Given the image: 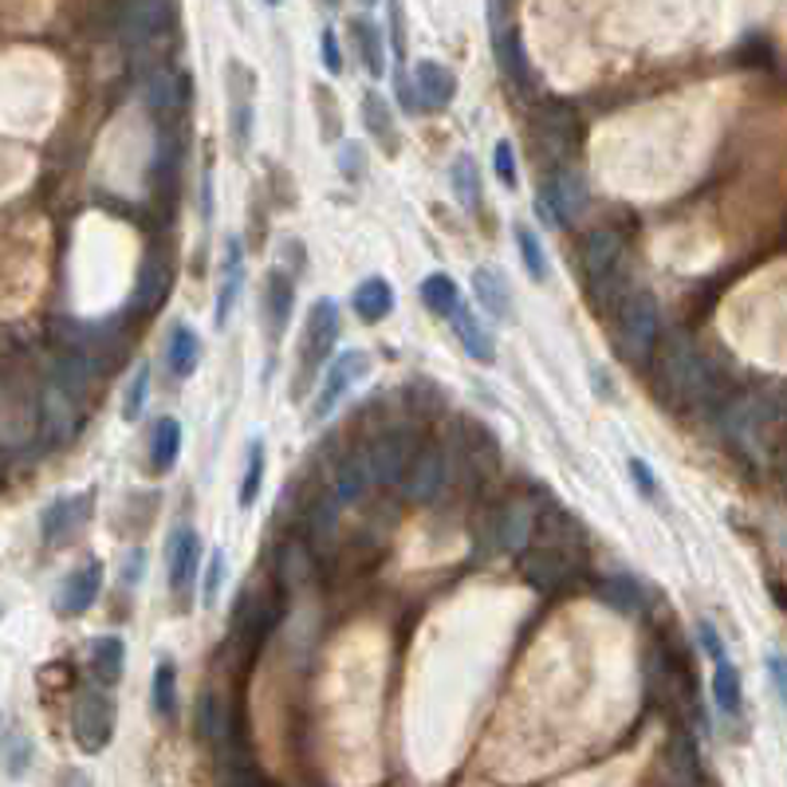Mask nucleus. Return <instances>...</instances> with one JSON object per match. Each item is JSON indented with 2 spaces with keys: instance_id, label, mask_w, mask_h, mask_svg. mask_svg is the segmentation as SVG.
I'll return each instance as SVG.
<instances>
[{
  "instance_id": "obj_47",
  "label": "nucleus",
  "mask_w": 787,
  "mask_h": 787,
  "mask_svg": "<svg viewBox=\"0 0 787 787\" xmlns=\"http://www.w3.org/2000/svg\"><path fill=\"white\" fill-rule=\"evenodd\" d=\"M146 390H150V366H138V371L130 374L127 393H122V418H127V422L142 418V410H146Z\"/></svg>"
},
{
  "instance_id": "obj_30",
  "label": "nucleus",
  "mask_w": 787,
  "mask_h": 787,
  "mask_svg": "<svg viewBox=\"0 0 787 787\" xmlns=\"http://www.w3.org/2000/svg\"><path fill=\"white\" fill-rule=\"evenodd\" d=\"M599 599L607 602V607L619 610V614H630V619L646 614V607H649L646 587H642L634 575H607V579L599 583Z\"/></svg>"
},
{
  "instance_id": "obj_2",
  "label": "nucleus",
  "mask_w": 787,
  "mask_h": 787,
  "mask_svg": "<svg viewBox=\"0 0 787 787\" xmlns=\"http://www.w3.org/2000/svg\"><path fill=\"white\" fill-rule=\"evenodd\" d=\"M622 256H626V240L614 228H595L583 240V272L590 280L595 304L607 307V312H619L622 299L634 292L622 275Z\"/></svg>"
},
{
  "instance_id": "obj_5",
  "label": "nucleus",
  "mask_w": 787,
  "mask_h": 787,
  "mask_svg": "<svg viewBox=\"0 0 787 787\" xmlns=\"http://www.w3.org/2000/svg\"><path fill=\"white\" fill-rule=\"evenodd\" d=\"M512 16H516V12H512L508 4H489V36H492V51H496V63H501L504 79H508L512 87L520 91V95H531V87H536V79H531L528 56H524L520 32H516Z\"/></svg>"
},
{
  "instance_id": "obj_25",
  "label": "nucleus",
  "mask_w": 787,
  "mask_h": 787,
  "mask_svg": "<svg viewBox=\"0 0 787 787\" xmlns=\"http://www.w3.org/2000/svg\"><path fill=\"white\" fill-rule=\"evenodd\" d=\"M371 469H366V453L363 449H354V453H346L343 461L334 465V477H331V501L343 508V504H351V501H359L366 489H371Z\"/></svg>"
},
{
  "instance_id": "obj_54",
  "label": "nucleus",
  "mask_w": 787,
  "mask_h": 787,
  "mask_svg": "<svg viewBox=\"0 0 787 787\" xmlns=\"http://www.w3.org/2000/svg\"><path fill=\"white\" fill-rule=\"evenodd\" d=\"M630 481L638 484L642 496H654V492H658V481H654V472H649V465L642 461V457H634V461H630Z\"/></svg>"
},
{
  "instance_id": "obj_38",
  "label": "nucleus",
  "mask_w": 787,
  "mask_h": 787,
  "mask_svg": "<svg viewBox=\"0 0 787 787\" xmlns=\"http://www.w3.org/2000/svg\"><path fill=\"white\" fill-rule=\"evenodd\" d=\"M422 304L449 319L457 312V304H461V287H457V280L449 272H430L422 280Z\"/></svg>"
},
{
  "instance_id": "obj_39",
  "label": "nucleus",
  "mask_w": 787,
  "mask_h": 787,
  "mask_svg": "<svg viewBox=\"0 0 787 787\" xmlns=\"http://www.w3.org/2000/svg\"><path fill=\"white\" fill-rule=\"evenodd\" d=\"M197 732H201V740H209V744H216V748L228 744V717H225V708L216 705L213 689H205V693L197 697Z\"/></svg>"
},
{
  "instance_id": "obj_59",
  "label": "nucleus",
  "mask_w": 787,
  "mask_h": 787,
  "mask_svg": "<svg viewBox=\"0 0 787 787\" xmlns=\"http://www.w3.org/2000/svg\"><path fill=\"white\" fill-rule=\"evenodd\" d=\"M9 717H4V713H0V752H4V740H9Z\"/></svg>"
},
{
  "instance_id": "obj_6",
  "label": "nucleus",
  "mask_w": 787,
  "mask_h": 787,
  "mask_svg": "<svg viewBox=\"0 0 787 787\" xmlns=\"http://www.w3.org/2000/svg\"><path fill=\"white\" fill-rule=\"evenodd\" d=\"M366 469H371V481L378 484H402L406 469L418 457V433L410 425H393V430L378 433L371 445H366Z\"/></svg>"
},
{
  "instance_id": "obj_34",
  "label": "nucleus",
  "mask_w": 787,
  "mask_h": 787,
  "mask_svg": "<svg viewBox=\"0 0 787 787\" xmlns=\"http://www.w3.org/2000/svg\"><path fill=\"white\" fill-rule=\"evenodd\" d=\"M177 453H181V422L177 418H157L154 437H150V469L169 472L177 465Z\"/></svg>"
},
{
  "instance_id": "obj_40",
  "label": "nucleus",
  "mask_w": 787,
  "mask_h": 787,
  "mask_svg": "<svg viewBox=\"0 0 787 787\" xmlns=\"http://www.w3.org/2000/svg\"><path fill=\"white\" fill-rule=\"evenodd\" d=\"M275 567H280V579H284L287 590H295L299 583L312 575V548L304 540H287L280 543V555H275Z\"/></svg>"
},
{
  "instance_id": "obj_50",
  "label": "nucleus",
  "mask_w": 787,
  "mask_h": 787,
  "mask_svg": "<svg viewBox=\"0 0 787 787\" xmlns=\"http://www.w3.org/2000/svg\"><path fill=\"white\" fill-rule=\"evenodd\" d=\"M221 579H225V551L216 548L209 551V567H205V607H216V599H221Z\"/></svg>"
},
{
  "instance_id": "obj_12",
  "label": "nucleus",
  "mask_w": 787,
  "mask_h": 787,
  "mask_svg": "<svg viewBox=\"0 0 787 787\" xmlns=\"http://www.w3.org/2000/svg\"><path fill=\"white\" fill-rule=\"evenodd\" d=\"M98 590H103V563L98 560H83L75 571H68V579L59 583L56 590V610L63 619H79L95 607Z\"/></svg>"
},
{
  "instance_id": "obj_45",
  "label": "nucleus",
  "mask_w": 787,
  "mask_h": 787,
  "mask_svg": "<svg viewBox=\"0 0 787 787\" xmlns=\"http://www.w3.org/2000/svg\"><path fill=\"white\" fill-rule=\"evenodd\" d=\"M44 413H48V425H51V433H56V437H63V433L75 430V402H71L63 390H56V386H48Z\"/></svg>"
},
{
  "instance_id": "obj_7",
  "label": "nucleus",
  "mask_w": 787,
  "mask_h": 787,
  "mask_svg": "<svg viewBox=\"0 0 787 787\" xmlns=\"http://www.w3.org/2000/svg\"><path fill=\"white\" fill-rule=\"evenodd\" d=\"M371 374V354L363 346H351V351L334 354L331 366L324 371V383H319V393H315V410L312 418H327V413L339 406V398L351 393V386H359Z\"/></svg>"
},
{
  "instance_id": "obj_10",
  "label": "nucleus",
  "mask_w": 787,
  "mask_h": 787,
  "mask_svg": "<svg viewBox=\"0 0 787 787\" xmlns=\"http://www.w3.org/2000/svg\"><path fill=\"white\" fill-rule=\"evenodd\" d=\"M413 107L418 115H433V110H445L457 98V71L437 63V59H418L413 63Z\"/></svg>"
},
{
  "instance_id": "obj_46",
  "label": "nucleus",
  "mask_w": 787,
  "mask_h": 787,
  "mask_svg": "<svg viewBox=\"0 0 787 787\" xmlns=\"http://www.w3.org/2000/svg\"><path fill=\"white\" fill-rule=\"evenodd\" d=\"M0 764H4V776L20 779L24 772H28L32 764V740L20 737V732H9V740H4V752H0Z\"/></svg>"
},
{
  "instance_id": "obj_48",
  "label": "nucleus",
  "mask_w": 787,
  "mask_h": 787,
  "mask_svg": "<svg viewBox=\"0 0 787 787\" xmlns=\"http://www.w3.org/2000/svg\"><path fill=\"white\" fill-rule=\"evenodd\" d=\"M492 169H496V177H501V181H504L508 189L520 186V169H516V150H512L508 138H501V142H496V150H492Z\"/></svg>"
},
{
  "instance_id": "obj_23",
  "label": "nucleus",
  "mask_w": 787,
  "mask_h": 787,
  "mask_svg": "<svg viewBox=\"0 0 787 787\" xmlns=\"http://www.w3.org/2000/svg\"><path fill=\"white\" fill-rule=\"evenodd\" d=\"M472 295H477V304H481V312H489L492 319H512V287L508 280H504L501 268L492 265H481L477 272H472Z\"/></svg>"
},
{
  "instance_id": "obj_43",
  "label": "nucleus",
  "mask_w": 787,
  "mask_h": 787,
  "mask_svg": "<svg viewBox=\"0 0 787 787\" xmlns=\"http://www.w3.org/2000/svg\"><path fill=\"white\" fill-rule=\"evenodd\" d=\"M516 245H520V260H524V268H528L531 280H548L551 265H548V252H543L540 233L528 225H516Z\"/></svg>"
},
{
  "instance_id": "obj_49",
  "label": "nucleus",
  "mask_w": 787,
  "mask_h": 787,
  "mask_svg": "<svg viewBox=\"0 0 787 787\" xmlns=\"http://www.w3.org/2000/svg\"><path fill=\"white\" fill-rule=\"evenodd\" d=\"M334 162H339V174L351 177V181H359V177L366 174V146L363 142H343Z\"/></svg>"
},
{
  "instance_id": "obj_51",
  "label": "nucleus",
  "mask_w": 787,
  "mask_h": 787,
  "mask_svg": "<svg viewBox=\"0 0 787 787\" xmlns=\"http://www.w3.org/2000/svg\"><path fill=\"white\" fill-rule=\"evenodd\" d=\"M225 787H265L260 784V776H256V767L248 764L240 752H228V776H225Z\"/></svg>"
},
{
  "instance_id": "obj_15",
  "label": "nucleus",
  "mask_w": 787,
  "mask_h": 787,
  "mask_svg": "<svg viewBox=\"0 0 787 787\" xmlns=\"http://www.w3.org/2000/svg\"><path fill=\"white\" fill-rule=\"evenodd\" d=\"M186 98H189V83L186 75H177V71L154 68L142 79V103H146L157 118H174L177 110L186 107Z\"/></svg>"
},
{
  "instance_id": "obj_44",
  "label": "nucleus",
  "mask_w": 787,
  "mask_h": 787,
  "mask_svg": "<svg viewBox=\"0 0 787 787\" xmlns=\"http://www.w3.org/2000/svg\"><path fill=\"white\" fill-rule=\"evenodd\" d=\"M260 484H265V442L256 437L248 445V457H245V481H240V508H252L256 496H260Z\"/></svg>"
},
{
  "instance_id": "obj_19",
  "label": "nucleus",
  "mask_w": 787,
  "mask_h": 787,
  "mask_svg": "<svg viewBox=\"0 0 787 787\" xmlns=\"http://www.w3.org/2000/svg\"><path fill=\"white\" fill-rule=\"evenodd\" d=\"M240 287H245V248H240V236H228L225 260H221V287H216V327L228 324Z\"/></svg>"
},
{
  "instance_id": "obj_55",
  "label": "nucleus",
  "mask_w": 787,
  "mask_h": 787,
  "mask_svg": "<svg viewBox=\"0 0 787 787\" xmlns=\"http://www.w3.org/2000/svg\"><path fill=\"white\" fill-rule=\"evenodd\" d=\"M319 44H324V63H327V71H331V75H339V71H343V56H339L334 32H331V28L319 32Z\"/></svg>"
},
{
  "instance_id": "obj_4",
  "label": "nucleus",
  "mask_w": 787,
  "mask_h": 787,
  "mask_svg": "<svg viewBox=\"0 0 787 787\" xmlns=\"http://www.w3.org/2000/svg\"><path fill=\"white\" fill-rule=\"evenodd\" d=\"M658 299L649 292H630L619 307V339L622 351L634 366H649L654 346H658Z\"/></svg>"
},
{
  "instance_id": "obj_24",
  "label": "nucleus",
  "mask_w": 787,
  "mask_h": 787,
  "mask_svg": "<svg viewBox=\"0 0 787 787\" xmlns=\"http://www.w3.org/2000/svg\"><path fill=\"white\" fill-rule=\"evenodd\" d=\"M292 304H295V284H292V272L284 268H272L265 280V315H268V334L280 339L292 319Z\"/></svg>"
},
{
  "instance_id": "obj_37",
  "label": "nucleus",
  "mask_w": 787,
  "mask_h": 787,
  "mask_svg": "<svg viewBox=\"0 0 787 787\" xmlns=\"http://www.w3.org/2000/svg\"><path fill=\"white\" fill-rule=\"evenodd\" d=\"M363 122L386 150H398V130H393V110L383 98V91H366L363 98Z\"/></svg>"
},
{
  "instance_id": "obj_42",
  "label": "nucleus",
  "mask_w": 787,
  "mask_h": 787,
  "mask_svg": "<svg viewBox=\"0 0 787 787\" xmlns=\"http://www.w3.org/2000/svg\"><path fill=\"white\" fill-rule=\"evenodd\" d=\"M669 772H673L678 787H697V744H693V737H673V744H669Z\"/></svg>"
},
{
  "instance_id": "obj_13",
  "label": "nucleus",
  "mask_w": 787,
  "mask_h": 787,
  "mask_svg": "<svg viewBox=\"0 0 787 787\" xmlns=\"http://www.w3.org/2000/svg\"><path fill=\"white\" fill-rule=\"evenodd\" d=\"M334 339H339V304L334 299H319L304 324V374H312L315 363H324L327 354H331Z\"/></svg>"
},
{
  "instance_id": "obj_29",
  "label": "nucleus",
  "mask_w": 787,
  "mask_h": 787,
  "mask_svg": "<svg viewBox=\"0 0 787 787\" xmlns=\"http://www.w3.org/2000/svg\"><path fill=\"white\" fill-rule=\"evenodd\" d=\"M492 520H496V551L520 555V551L528 548L531 531H536V516H531L524 504H508V508L496 512Z\"/></svg>"
},
{
  "instance_id": "obj_56",
  "label": "nucleus",
  "mask_w": 787,
  "mask_h": 787,
  "mask_svg": "<svg viewBox=\"0 0 787 787\" xmlns=\"http://www.w3.org/2000/svg\"><path fill=\"white\" fill-rule=\"evenodd\" d=\"M142 571H146V551L134 548L127 555V563H122V583H127V587H134V583L142 579Z\"/></svg>"
},
{
  "instance_id": "obj_57",
  "label": "nucleus",
  "mask_w": 787,
  "mask_h": 787,
  "mask_svg": "<svg viewBox=\"0 0 787 787\" xmlns=\"http://www.w3.org/2000/svg\"><path fill=\"white\" fill-rule=\"evenodd\" d=\"M767 673H772V685H776V697L784 701V697H787V678H784V658H779V654H772V658H767Z\"/></svg>"
},
{
  "instance_id": "obj_17",
  "label": "nucleus",
  "mask_w": 787,
  "mask_h": 787,
  "mask_svg": "<svg viewBox=\"0 0 787 787\" xmlns=\"http://www.w3.org/2000/svg\"><path fill=\"white\" fill-rule=\"evenodd\" d=\"M567 579H571V555H563V551L540 548L524 555V583H528L531 590L555 595Z\"/></svg>"
},
{
  "instance_id": "obj_33",
  "label": "nucleus",
  "mask_w": 787,
  "mask_h": 787,
  "mask_svg": "<svg viewBox=\"0 0 787 787\" xmlns=\"http://www.w3.org/2000/svg\"><path fill=\"white\" fill-rule=\"evenodd\" d=\"M122 666H127V646L122 638L107 634V638H98L91 646V673H95V685L110 689L118 678H122Z\"/></svg>"
},
{
  "instance_id": "obj_36",
  "label": "nucleus",
  "mask_w": 787,
  "mask_h": 787,
  "mask_svg": "<svg viewBox=\"0 0 787 787\" xmlns=\"http://www.w3.org/2000/svg\"><path fill=\"white\" fill-rule=\"evenodd\" d=\"M150 701H154L157 717H174L177 713V666L169 654H162L154 666V678H150Z\"/></svg>"
},
{
  "instance_id": "obj_1",
  "label": "nucleus",
  "mask_w": 787,
  "mask_h": 787,
  "mask_svg": "<svg viewBox=\"0 0 787 787\" xmlns=\"http://www.w3.org/2000/svg\"><path fill=\"white\" fill-rule=\"evenodd\" d=\"M666 393L678 406H701V410H717L720 406V374L705 363V354L689 334H673L666 343Z\"/></svg>"
},
{
  "instance_id": "obj_35",
  "label": "nucleus",
  "mask_w": 787,
  "mask_h": 787,
  "mask_svg": "<svg viewBox=\"0 0 787 787\" xmlns=\"http://www.w3.org/2000/svg\"><path fill=\"white\" fill-rule=\"evenodd\" d=\"M713 701H717V708L725 713V717L737 720L740 708H744V689H740V669L732 666V661H717L713 666Z\"/></svg>"
},
{
  "instance_id": "obj_8",
  "label": "nucleus",
  "mask_w": 787,
  "mask_h": 787,
  "mask_svg": "<svg viewBox=\"0 0 787 787\" xmlns=\"http://www.w3.org/2000/svg\"><path fill=\"white\" fill-rule=\"evenodd\" d=\"M95 516V496L91 492H75V496H59L39 516V536L48 548H68L79 531L87 528Z\"/></svg>"
},
{
  "instance_id": "obj_9",
  "label": "nucleus",
  "mask_w": 787,
  "mask_h": 787,
  "mask_svg": "<svg viewBox=\"0 0 787 787\" xmlns=\"http://www.w3.org/2000/svg\"><path fill=\"white\" fill-rule=\"evenodd\" d=\"M275 619H280V614H275L272 595L260 587H245L233 607V619H228V634H233V642H245V646L252 649L268 638V630L275 626Z\"/></svg>"
},
{
  "instance_id": "obj_31",
  "label": "nucleus",
  "mask_w": 787,
  "mask_h": 787,
  "mask_svg": "<svg viewBox=\"0 0 787 787\" xmlns=\"http://www.w3.org/2000/svg\"><path fill=\"white\" fill-rule=\"evenodd\" d=\"M351 36H354V48H359V56H363V68L371 79H383L386 75V39H383V28L374 24L371 16H359L351 24Z\"/></svg>"
},
{
  "instance_id": "obj_20",
  "label": "nucleus",
  "mask_w": 787,
  "mask_h": 787,
  "mask_svg": "<svg viewBox=\"0 0 787 787\" xmlns=\"http://www.w3.org/2000/svg\"><path fill=\"white\" fill-rule=\"evenodd\" d=\"M197 555H201V540H197V528L181 524L174 528L166 543V563H169V587L174 590H186L197 575Z\"/></svg>"
},
{
  "instance_id": "obj_3",
  "label": "nucleus",
  "mask_w": 787,
  "mask_h": 787,
  "mask_svg": "<svg viewBox=\"0 0 787 787\" xmlns=\"http://www.w3.org/2000/svg\"><path fill=\"white\" fill-rule=\"evenodd\" d=\"M115 720H118V708H115V697H110V689L87 685L75 697V705H71V737H75V744L83 748L87 756H98V752L110 744V737H115Z\"/></svg>"
},
{
  "instance_id": "obj_27",
  "label": "nucleus",
  "mask_w": 787,
  "mask_h": 787,
  "mask_svg": "<svg viewBox=\"0 0 787 787\" xmlns=\"http://www.w3.org/2000/svg\"><path fill=\"white\" fill-rule=\"evenodd\" d=\"M162 363H166V371L174 374L177 383H186L189 374L197 371V363H201V339H197L193 327L177 324L174 331H169L166 351H162Z\"/></svg>"
},
{
  "instance_id": "obj_32",
  "label": "nucleus",
  "mask_w": 787,
  "mask_h": 787,
  "mask_svg": "<svg viewBox=\"0 0 787 787\" xmlns=\"http://www.w3.org/2000/svg\"><path fill=\"white\" fill-rule=\"evenodd\" d=\"M449 186H453V197H457V205L465 209V213H477L481 209V169H477V157L472 154H457L449 166Z\"/></svg>"
},
{
  "instance_id": "obj_26",
  "label": "nucleus",
  "mask_w": 787,
  "mask_h": 787,
  "mask_svg": "<svg viewBox=\"0 0 787 787\" xmlns=\"http://www.w3.org/2000/svg\"><path fill=\"white\" fill-rule=\"evenodd\" d=\"M393 304H398V295H393V287H390L386 275H366L363 284L354 287V295H351V307L363 324H378V319H386V315L393 312Z\"/></svg>"
},
{
  "instance_id": "obj_21",
  "label": "nucleus",
  "mask_w": 787,
  "mask_h": 787,
  "mask_svg": "<svg viewBox=\"0 0 787 787\" xmlns=\"http://www.w3.org/2000/svg\"><path fill=\"white\" fill-rule=\"evenodd\" d=\"M449 324L469 359H477V363H492V359H496V339H492V331L484 327L481 315H477V307L457 304V312L449 315Z\"/></svg>"
},
{
  "instance_id": "obj_60",
  "label": "nucleus",
  "mask_w": 787,
  "mask_h": 787,
  "mask_svg": "<svg viewBox=\"0 0 787 787\" xmlns=\"http://www.w3.org/2000/svg\"><path fill=\"white\" fill-rule=\"evenodd\" d=\"M0 614H4V607H0Z\"/></svg>"
},
{
  "instance_id": "obj_16",
  "label": "nucleus",
  "mask_w": 787,
  "mask_h": 787,
  "mask_svg": "<svg viewBox=\"0 0 787 787\" xmlns=\"http://www.w3.org/2000/svg\"><path fill=\"white\" fill-rule=\"evenodd\" d=\"M166 292H169V268H166V260L157 252H146V260L138 265V280H134V292H130V304H127V312H134V315H146V312H154L162 299H166Z\"/></svg>"
},
{
  "instance_id": "obj_52",
  "label": "nucleus",
  "mask_w": 787,
  "mask_h": 787,
  "mask_svg": "<svg viewBox=\"0 0 787 787\" xmlns=\"http://www.w3.org/2000/svg\"><path fill=\"white\" fill-rule=\"evenodd\" d=\"M697 642H701V649H705V658H713V666L728 658L725 642H720V634H717V626H713V622H705V619L697 622Z\"/></svg>"
},
{
  "instance_id": "obj_58",
  "label": "nucleus",
  "mask_w": 787,
  "mask_h": 787,
  "mask_svg": "<svg viewBox=\"0 0 787 787\" xmlns=\"http://www.w3.org/2000/svg\"><path fill=\"white\" fill-rule=\"evenodd\" d=\"M63 787H91V776L79 772V767H71V772H63Z\"/></svg>"
},
{
  "instance_id": "obj_22",
  "label": "nucleus",
  "mask_w": 787,
  "mask_h": 787,
  "mask_svg": "<svg viewBox=\"0 0 787 787\" xmlns=\"http://www.w3.org/2000/svg\"><path fill=\"white\" fill-rule=\"evenodd\" d=\"M248 87H256V79L240 63H228V103H233L228 122H233V142L240 150L248 146V130H252V91Z\"/></svg>"
},
{
  "instance_id": "obj_11",
  "label": "nucleus",
  "mask_w": 787,
  "mask_h": 787,
  "mask_svg": "<svg viewBox=\"0 0 787 787\" xmlns=\"http://www.w3.org/2000/svg\"><path fill=\"white\" fill-rule=\"evenodd\" d=\"M453 481V457L445 449H422L418 457H413V465L406 469L402 477V489L410 501H437L445 489H449Z\"/></svg>"
},
{
  "instance_id": "obj_28",
  "label": "nucleus",
  "mask_w": 787,
  "mask_h": 787,
  "mask_svg": "<svg viewBox=\"0 0 787 787\" xmlns=\"http://www.w3.org/2000/svg\"><path fill=\"white\" fill-rule=\"evenodd\" d=\"M540 134L548 146L571 150V142L579 138V115H575V107L563 103V98H548L540 115Z\"/></svg>"
},
{
  "instance_id": "obj_18",
  "label": "nucleus",
  "mask_w": 787,
  "mask_h": 787,
  "mask_svg": "<svg viewBox=\"0 0 787 787\" xmlns=\"http://www.w3.org/2000/svg\"><path fill=\"white\" fill-rule=\"evenodd\" d=\"M169 12L174 9H166V4H122V9H115V32L127 39L130 48H142L146 39L157 36Z\"/></svg>"
},
{
  "instance_id": "obj_14",
  "label": "nucleus",
  "mask_w": 787,
  "mask_h": 787,
  "mask_svg": "<svg viewBox=\"0 0 787 787\" xmlns=\"http://www.w3.org/2000/svg\"><path fill=\"white\" fill-rule=\"evenodd\" d=\"M543 201H548V209L555 213V221H563V216H571V221H575V216H583L590 193H587V181H583L579 169H571V166L555 169V174L548 177Z\"/></svg>"
},
{
  "instance_id": "obj_41",
  "label": "nucleus",
  "mask_w": 787,
  "mask_h": 787,
  "mask_svg": "<svg viewBox=\"0 0 787 787\" xmlns=\"http://www.w3.org/2000/svg\"><path fill=\"white\" fill-rule=\"evenodd\" d=\"M177 162H181V146H177V138L169 130H162L154 146V166H150V177L162 181L157 189H169L177 181Z\"/></svg>"
},
{
  "instance_id": "obj_53",
  "label": "nucleus",
  "mask_w": 787,
  "mask_h": 787,
  "mask_svg": "<svg viewBox=\"0 0 787 787\" xmlns=\"http://www.w3.org/2000/svg\"><path fill=\"white\" fill-rule=\"evenodd\" d=\"M386 16H390V36H393V59H398V68L406 63V32H402V9L398 4H390L386 9Z\"/></svg>"
}]
</instances>
